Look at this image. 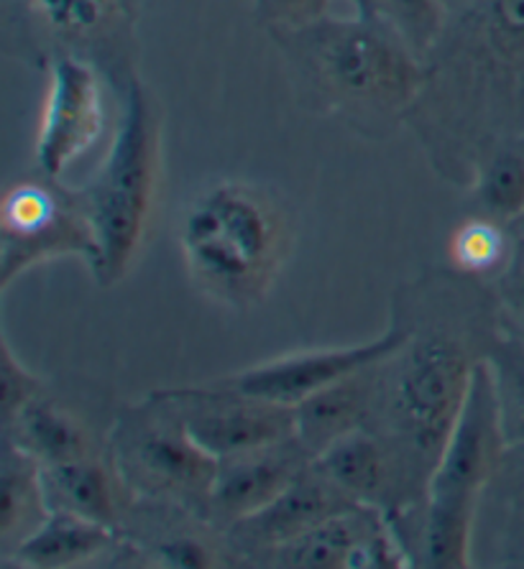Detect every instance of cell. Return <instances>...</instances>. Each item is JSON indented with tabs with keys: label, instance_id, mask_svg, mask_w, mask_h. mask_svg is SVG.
<instances>
[{
	"label": "cell",
	"instance_id": "6da1fadb",
	"mask_svg": "<svg viewBox=\"0 0 524 569\" xmlns=\"http://www.w3.org/2000/svg\"><path fill=\"white\" fill-rule=\"evenodd\" d=\"M405 126L461 184L492 146L524 138V0H476L453 16Z\"/></svg>",
	"mask_w": 524,
	"mask_h": 569
},
{
	"label": "cell",
	"instance_id": "7a4b0ae2",
	"mask_svg": "<svg viewBox=\"0 0 524 569\" xmlns=\"http://www.w3.org/2000/svg\"><path fill=\"white\" fill-rule=\"evenodd\" d=\"M305 108L340 118L366 138L405 126L425 64L384 19H325L269 33Z\"/></svg>",
	"mask_w": 524,
	"mask_h": 569
},
{
	"label": "cell",
	"instance_id": "3957f363",
	"mask_svg": "<svg viewBox=\"0 0 524 569\" xmlns=\"http://www.w3.org/2000/svg\"><path fill=\"white\" fill-rule=\"evenodd\" d=\"M409 338L376 366L366 427L397 462L407 506L423 501L437 460L466 403L481 356L476 335L463 338L445 322L407 325Z\"/></svg>",
	"mask_w": 524,
	"mask_h": 569
},
{
	"label": "cell",
	"instance_id": "277c9868",
	"mask_svg": "<svg viewBox=\"0 0 524 569\" xmlns=\"http://www.w3.org/2000/svg\"><path fill=\"white\" fill-rule=\"evenodd\" d=\"M291 246L287 212L246 182L210 184L187 204L179 248L192 281L223 307L254 309L277 281Z\"/></svg>",
	"mask_w": 524,
	"mask_h": 569
},
{
	"label": "cell",
	"instance_id": "5b68a950",
	"mask_svg": "<svg viewBox=\"0 0 524 569\" xmlns=\"http://www.w3.org/2000/svg\"><path fill=\"white\" fill-rule=\"evenodd\" d=\"M159 171L157 102L139 77L128 74L106 159L80 192L96 240V253L88 266L100 289L123 281L146 246L159 194Z\"/></svg>",
	"mask_w": 524,
	"mask_h": 569
},
{
	"label": "cell",
	"instance_id": "8992f818",
	"mask_svg": "<svg viewBox=\"0 0 524 569\" xmlns=\"http://www.w3.org/2000/svg\"><path fill=\"white\" fill-rule=\"evenodd\" d=\"M506 427L492 360H478L466 403L427 482L417 533L419 565L471 567V541L481 493L496 476L506 450Z\"/></svg>",
	"mask_w": 524,
	"mask_h": 569
},
{
	"label": "cell",
	"instance_id": "52a82bcc",
	"mask_svg": "<svg viewBox=\"0 0 524 569\" xmlns=\"http://www.w3.org/2000/svg\"><path fill=\"white\" fill-rule=\"evenodd\" d=\"M108 460L131 496L208 519L218 460L185 432L177 413L154 391L139 407L118 413L108 437Z\"/></svg>",
	"mask_w": 524,
	"mask_h": 569
},
{
	"label": "cell",
	"instance_id": "ba28073f",
	"mask_svg": "<svg viewBox=\"0 0 524 569\" xmlns=\"http://www.w3.org/2000/svg\"><path fill=\"white\" fill-rule=\"evenodd\" d=\"M59 179H23L0 202V289L55 258L80 256L90 263L96 240L80 192Z\"/></svg>",
	"mask_w": 524,
	"mask_h": 569
},
{
	"label": "cell",
	"instance_id": "9c48e42d",
	"mask_svg": "<svg viewBox=\"0 0 524 569\" xmlns=\"http://www.w3.org/2000/svg\"><path fill=\"white\" fill-rule=\"evenodd\" d=\"M215 460L295 437V407L238 393L218 381L154 391Z\"/></svg>",
	"mask_w": 524,
	"mask_h": 569
},
{
	"label": "cell",
	"instance_id": "30bf717a",
	"mask_svg": "<svg viewBox=\"0 0 524 569\" xmlns=\"http://www.w3.org/2000/svg\"><path fill=\"white\" fill-rule=\"evenodd\" d=\"M45 67L47 94L33 159L41 177L62 179L98 143L106 126V82L100 64L80 54H55Z\"/></svg>",
	"mask_w": 524,
	"mask_h": 569
},
{
	"label": "cell",
	"instance_id": "8fae6325",
	"mask_svg": "<svg viewBox=\"0 0 524 569\" xmlns=\"http://www.w3.org/2000/svg\"><path fill=\"white\" fill-rule=\"evenodd\" d=\"M409 338L405 322H394L379 338L343 345V348H317L305 352H291L261 366L240 370L236 376L220 378V386L234 388L238 393L256 396V399L297 407L307 396L358 373V370L379 366L392 352H397Z\"/></svg>",
	"mask_w": 524,
	"mask_h": 569
},
{
	"label": "cell",
	"instance_id": "7c38bea8",
	"mask_svg": "<svg viewBox=\"0 0 524 569\" xmlns=\"http://www.w3.org/2000/svg\"><path fill=\"white\" fill-rule=\"evenodd\" d=\"M19 6L29 31H39L45 59L80 54L102 64V59L123 57L136 19L131 0H6Z\"/></svg>",
	"mask_w": 524,
	"mask_h": 569
},
{
	"label": "cell",
	"instance_id": "4fadbf2b",
	"mask_svg": "<svg viewBox=\"0 0 524 569\" xmlns=\"http://www.w3.org/2000/svg\"><path fill=\"white\" fill-rule=\"evenodd\" d=\"M310 462L313 455L305 450L297 435L259 450L223 457L210 488L205 521L228 531L230 526L259 513L279 493H285Z\"/></svg>",
	"mask_w": 524,
	"mask_h": 569
},
{
	"label": "cell",
	"instance_id": "5bb4252c",
	"mask_svg": "<svg viewBox=\"0 0 524 569\" xmlns=\"http://www.w3.org/2000/svg\"><path fill=\"white\" fill-rule=\"evenodd\" d=\"M313 468L360 506H374L386 516L407 508L394 455L368 427L335 439L313 457Z\"/></svg>",
	"mask_w": 524,
	"mask_h": 569
},
{
	"label": "cell",
	"instance_id": "9a60e30c",
	"mask_svg": "<svg viewBox=\"0 0 524 569\" xmlns=\"http://www.w3.org/2000/svg\"><path fill=\"white\" fill-rule=\"evenodd\" d=\"M360 506L333 486L328 478L307 465V470L291 486L279 493L274 501L261 508L259 513L234 523L228 529L246 551H271L274 547L299 537V533L315 529L317 523L328 521L330 516Z\"/></svg>",
	"mask_w": 524,
	"mask_h": 569
},
{
	"label": "cell",
	"instance_id": "2e32d148",
	"mask_svg": "<svg viewBox=\"0 0 524 569\" xmlns=\"http://www.w3.org/2000/svg\"><path fill=\"white\" fill-rule=\"evenodd\" d=\"M47 501L51 511H70L85 519L118 529L123 516L128 488L118 478L113 462H102L98 455L82 460L59 462L41 468Z\"/></svg>",
	"mask_w": 524,
	"mask_h": 569
},
{
	"label": "cell",
	"instance_id": "e0dca14e",
	"mask_svg": "<svg viewBox=\"0 0 524 569\" xmlns=\"http://www.w3.org/2000/svg\"><path fill=\"white\" fill-rule=\"evenodd\" d=\"M376 366L358 370L323 391L307 396L295 407V435L313 457L335 439L366 427L374 403Z\"/></svg>",
	"mask_w": 524,
	"mask_h": 569
},
{
	"label": "cell",
	"instance_id": "ac0fdd59",
	"mask_svg": "<svg viewBox=\"0 0 524 569\" xmlns=\"http://www.w3.org/2000/svg\"><path fill=\"white\" fill-rule=\"evenodd\" d=\"M3 432L41 468L98 455L90 427L75 411L45 396H37L11 421H6Z\"/></svg>",
	"mask_w": 524,
	"mask_h": 569
},
{
	"label": "cell",
	"instance_id": "d6986e66",
	"mask_svg": "<svg viewBox=\"0 0 524 569\" xmlns=\"http://www.w3.org/2000/svg\"><path fill=\"white\" fill-rule=\"evenodd\" d=\"M116 533L118 529L90 521L85 516L51 511L45 523L6 559H13V565L37 569L80 567L106 555L116 545Z\"/></svg>",
	"mask_w": 524,
	"mask_h": 569
},
{
	"label": "cell",
	"instance_id": "ffe728a7",
	"mask_svg": "<svg viewBox=\"0 0 524 569\" xmlns=\"http://www.w3.org/2000/svg\"><path fill=\"white\" fill-rule=\"evenodd\" d=\"M0 547L11 557L51 513L41 465L3 437L0 465Z\"/></svg>",
	"mask_w": 524,
	"mask_h": 569
},
{
	"label": "cell",
	"instance_id": "44dd1931",
	"mask_svg": "<svg viewBox=\"0 0 524 569\" xmlns=\"http://www.w3.org/2000/svg\"><path fill=\"white\" fill-rule=\"evenodd\" d=\"M379 513L374 506H354L266 555H271V565L289 569H348L356 547Z\"/></svg>",
	"mask_w": 524,
	"mask_h": 569
},
{
	"label": "cell",
	"instance_id": "7402d4cb",
	"mask_svg": "<svg viewBox=\"0 0 524 569\" xmlns=\"http://www.w3.org/2000/svg\"><path fill=\"white\" fill-rule=\"evenodd\" d=\"M471 200L478 214L504 226L524 218V138H510L481 157L471 179Z\"/></svg>",
	"mask_w": 524,
	"mask_h": 569
},
{
	"label": "cell",
	"instance_id": "603a6c76",
	"mask_svg": "<svg viewBox=\"0 0 524 569\" xmlns=\"http://www.w3.org/2000/svg\"><path fill=\"white\" fill-rule=\"evenodd\" d=\"M448 256L453 269L466 279H488L512 269L514 243L504 222L476 212L451 232Z\"/></svg>",
	"mask_w": 524,
	"mask_h": 569
},
{
	"label": "cell",
	"instance_id": "cb8c5ba5",
	"mask_svg": "<svg viewBox=\"0 0 524 569\" xmlns=\"http://www.w3.org/2000/svg\"><path fill=\"white\" fill-rule=\"evenodd\" d=\"M379 19L392 26L419 62L433 54L451 16L445 0H382Z\"/></svg>",
	"mask_w": 524,
	"mask_h": 569
},
{
	"label": "cell",
	"instance_id": "d4e9b609",
	"mask_svg": "<svg viewBox=\"0 0 524 569\" xmlns=\"http://www.w3.org/2000/svg\"><path fill=\"white\" fill-rule=\"evenodd\" d=\"M45 381L26 368L11 348V342L3 335L0 338V391H3V425L11 421L26 403H31L41 396Z\"/></svg>",
	"mask_w": 524,
	"mask_h": 569
},
{
	"label": "cell",
	"instance_id": "484cf974",
	"mask_svg": "<svg viewBox=\"0 0 524 569\" xmlns=\"http://www.w3.org/2000/svg\"><path fill=\"white\" fill-rule=\"evenodd\" d=\"M333 0H254L256 19L266 31H295L330 16Z\"/></svg>",
	"mask_w": 524,
	"mask_h": 569
},
{
	"label": "cell",
	"instance_id": "4316f807",
	"mask_svg": "<svg viewBox=\"0 0 524 569\" xmlns=\"http://www.w3.org/2000/svg\"><path fill=\"white\" fill-rule=\"evenodd\" d=\"M154 555L167 567H215L218 565V551L208 541L192 537V533H175L154 547Z\"/></svg>",
	"mask_w": 524,
	"mask_h": 569
},
{
	"label": "cell",
	"instance_id": "83f0119b",
	"mask_svg": "<svg viewBox=\"0 0 524 569\" xmlns=\"http://www.w3.org/2000/svg\"><path fill=\"white\" fill-rule=\"evenodd\" d=\"M492 366L496 373V386H500L502 407H512L514 403V409H506L504 417L514 411V419L524 425V368L514 363L512 356L510 360H492Z\"/></svg>",
	"mask_w": 524,
	"mask_h": 569
},
{
	"label": "cell",
	"instance_id": "f1b7e54d",
	"mask_svg": "<svg viewBox=\"0 0 524 569\" xmlns=\"http://www.w3.org/2000/svg\"><path fill=\"white\" fill-rule=\"evenodd\" d=\"M354 8V16L358 19H379V3L382 0H348Z\"/></svg>",
	"mask_w": 524,
	"mask_h": 569
},
{
	"label": "cell",
	"instance_id": "f546056e",
	"mask_svg": "<svg viewBox=\"0 0 524 569\" xmlns=\"http://www.w3.org/2000/svg\"><path fill=\"white\" fill-rule=\"evenodd\" d=\"M510 301H512V307L524 305V271L514 276V279L510 281Z\"/></svg>",
	"mask_w": 524,
	"mask_h": 569
},
{
	"label": "cell",
	"instance_id": "4dcf8cb0",
	"mask_svg": "<svg viewBox=\"0 0 524 569\" xmlns=\"http://www.w3.org/2000/svg\"><path fill=\"white\" fill-rule=\"evenodd\" d=\"M476 0H445V8H448V16L453 19V16H458L466 11V8L474 6Z\"/></svg>",
	"mask_w": 524,
	"mask_h": 569
},
{
	"label": "cell",
	"instance_id": "1f68e13d",
	"mask_svg": "<svg viewBox=\"0 0 524 569\" xmlns=\"http://www.w3.org/2000/svg\"><path fill=\"white\" fill-rule=\"evenodd\" d=\"M512 309H514V315H517L520 322L524 325V305H522V307H512Z\"/></svg>",
	"mask_w": 524,
	"mask_h": 569
},
{
	"label": "cell",
	"instance_id": "d6a6232c",
	"mask_svg": "<svg viewBox=\"0 0 524 569\" xmlns=\"http://www.w3.org/2000/svg\"><path fill=\"white\" fill-rule=\"evenodd\" d=\"M131 3H134V8H136V11H139V6L144 3V0H131Z\"/></svg>",
	"mask_w": 524,
	"mask_h": 569
},
{
	"label": "cell",
	"instance_id": "836d02e7",
	"mask_svg": "<svg viewBox=\"0 0 524 569\" xmlns=\"http://www.w3.org/2000/svg\"><path fill=\"white\" fill-rule=\"evenodd\" d=\"M520 222H524V218H522V220H520Z\"/></svg>",
	"mask_w": 524,
	"mask_h": 569
}]
</instances>
